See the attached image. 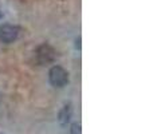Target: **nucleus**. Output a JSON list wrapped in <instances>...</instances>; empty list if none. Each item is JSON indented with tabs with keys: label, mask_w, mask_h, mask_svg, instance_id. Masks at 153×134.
<instances>
[{
	"label": "nucleus",
	"mask_w": 153,
	"mask_h": 134,
	"mask_svg": "<svg viewBox=\"0 0 153 134\" xmlns=\"http://www.w3.org/2000/svg\"><path fill=\"white\" fill-rule=\"evenodd\" d=\"M71 134H82L81 133V125L79 124H73L71 125Z\"/></svg>",
	"instance_id": "obj_5"
},
{
	"label": "nucleus",
	"mask_w": 153,
	"mask_h": 134,
	"mask_svg": "<svg viewBox=\"0 0 153 134\" xmlns=\"http://www.w3.org/2000/svg\"><path fill=\"white\" fill-rule=\"evenodd\" d=\"M48 79H50V83L54 87H63L67 84L69 82V74L61 66H54L50 68V73H48Z\"/></svg>",
	"instance_id": "obj_1"
},
{
	"label": "nucleus",
	"mask_w": 153,
	"mask_h": 134,
	"mask_svg": "<svg viewBox=\"0 0 153 134\" xmlns=\"http://www.w3.org/2000/svg\"><path fill=\"white\" fill-rule=\"evenodd\" d=\"M71 113H73L71 106L65 105L63 107H62V110L59 111V122H61L62 125H66L67 122L70 121V118H71Z\"/></svg>",
	"instance_id": "obj_4"
},
{
	"label": "nucleus",
	"mask_w": 153,
	"mask_h": 134,
	"mask_svg": "<svg viewBox=\"0 0 153 134\" xmlns=\"http://www.w3.org/2000/svg\"><path fill=\"white\" fill-rule=\"evenodd\" d=\"M0 18H1V11H0Z\"/></svg>",
	"instance_id": "obj_6"
},
{
	"label": "nucleus",
	"mask_w": 153,
	"mask_h": 134,
	"mask_svg": "<svg viewBox=\"0 0 153 134\" xmlns=\"http://www.w3.org/2000/svg\"><path fill=\"white\" fill-rule=\"evenodd\" d=\"M19 36V28L12 24H3L0 26V40L3 43H11Z\"/></svg>",
	"instance_id": "obj_3"
},
{
	"label": "nucleus",
	"mask_w": 153,
	"mask_h": 134,
	"mask_svg": "<svg viewBox=\"0 0 153 134\" xmlns=\"http://www.w3.org/2000/svg\"><path fill=\"white\" fill-rule=\"evenodd\" d=\"M56 58V53L50 44H42L36 50V59L40 64H48L53 63Z\"/></svg>",
	"instance_id": "obj_2"
}]
</instances>
